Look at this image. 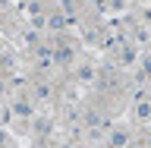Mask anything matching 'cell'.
I'll return each mask as SVG.
<instances>
[{"instance_id": "obj_1", "label": "cell", "mask_w": 151, "mask_h": 148, "mask_svg": "<svg viewBox=\"0 0 151 148\" xmlns=\"http://www.w3.org/2000/svg\"><path fill=\"white\" fill-rule=\"evenodd\" d=\"M35 98H38L41 104H47V101H50V85L41 82V85H38V92H35Z\"/></svg>"}]
</instances>
